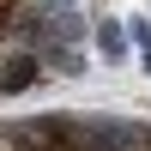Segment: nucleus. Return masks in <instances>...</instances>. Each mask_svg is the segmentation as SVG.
<instances>
[{
  "mask_svg": "<svg viewBox=\"0 0 151 151\" xmlns=\"http://www.w3.org/2000/svg\"><path fill=\"white\" fill-rule=\"evenodd\" d=\"M30 79H36V60H30V55H18V48H6V42H0V91H24Z\"/></svg>",
  "mask_w": 151,
  "mask_h": 151,
  "instance_id": "obj_1",
  "label": "nucleus"
},
{
  "mask_svg": "<svg viewBox=\"0 0 151 151\" xmlns=\"http://www.w3.org/2000/svg\"><path fill=\"white\" fill-rule=\"evenodd\" d=\"M24 151H85V145L73 139L67 127H36L30 139H24Z\"/></svg>",
  "mask_w": 151,
  "mask_h": 151,
  "instance_id": "obj_2",
  "label": "nucleus"
},
{
  "mask_svg": "<svg viewBox=\"0 0 151 151\" xmlns=\"http://www.w3.org/2000/svg\"><path fill=\"white\" fill-rule=\"evenodd\" d=\"M0 151H24V145H12V139H0Z\"/></svg>",
  "mask_w": 151,
  "mask_h": 151,
  "instance_id": "obj_3",
  "label": "nucleus"
},
{
  "mask_svg": "<svg viewBox=\"0 0 151 151\" xmlns=\"http://www.w3.org/2000/svg\"><path fill=\"white\" fill-rule=\"evenodd\" d=\"M6 6H18V0H0V12H6Z\"/></svg>",
  "mask_w": 151,
  "mask_h": 151,
  "instance_id": "obj_4",
  "label": "nucleus"
}]
</instances>
